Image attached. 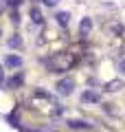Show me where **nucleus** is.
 I'll list each match as a JSON object with an SVG mask.
<instances>
[{
	"mask_svg": "<svg viewBox=\"0 0 125 132\" xmlns=\"http://www.w3.org/2000/svg\"><path fill=\"white\" fill-rule=\"evenodd\" d=\"M75 62H77V57H75L73 53L64 51V53H53L51 57L44 60V64H46V68L51 73H66V71H70L75 66Z\"/></svg>",
	"mask_w": 125,
	"mask_h": 132,
	"instance_id": "obj_1",
	"label": "nucleus"
},
{
	"mask_svg": "<svg viewBox=\"0 0 125 132\" xmlns=\"http://www.w3.org/2000/svg\"><path fill=\"white\" fill-rule=\"evenodd\" d=\"M57 95H61V97H68V95H73V88H75V81L70 79V77H66V79H59L57 81Z\"/></svg>",
	"mask_w": 125,
	"mask_h": 132,
	"instance_id": "obj_2",
	"label": "nucleus"
},
{
	"mask_svg": "<svg viewBox=\"0 0 125 132\" xmlns=\"http://www.w3.org/2000/svg\"><path fill=\"white\" fill-rule=\"evenodd\" d=\"M22 64H24L22 57L13 55V53H7V55H5V66H7V68H20Z\"/></svg>",
	"mask_w": 125,
	"mask_h": 132,
	"instance_id": "obj_3",
	"label": "nucleus"
},
{
	"mask_svg": "<svg viewBox=\"0 0 125 132\" xmlns=\"http://www.w3.org/2000/svg\"><path fill=\"white\" fill-rule=\"evenodd\" d=\"M81 101L83 104H97L99 101V93H94V90H83L81 93Z\"/></svg>",
	"mask_w": 125,
	"mask_h": 132,
	"instance_id": "obj_4",
	"label": "nucleus"
},
{
	"mask_svg": "<svg viewBox=\"0 0 125 132\" xmlns=\"http://www.w3.org/2000/svg\"><path fill=\"white\" fill-rule=\"evenodd\" d=\"M55 22L59 24V27H68L70 13H68V11H59V13H55Z\"/></svg>",
	"mask_w": 125,
	"mask_h": 132,
	"instance_id": "obj_5",
	"label": "nucleus"
},
{
	"mask_svg": "<svg viewBox=\"0 0 125 132\" xmlns=\"http://www.w3.org/2000/svg\"><path fill=\"white\" fill-rule=\"evenodd\" d=\"M31 20H33V24H44V15H42V11L37 7L31 9Z\"/></svg>",
	"mask_w": 125,
	"mask_h": 132,
	"instance_id": "obj_6",
	"label": "nucleus"
},
{
	"mask_svg": "<svg viewBox=\"0 0 125 132\" xmlns=\"http://www.w3.org/2000/svg\"><path fill=\"white\" fill-rule=\"evenodd\" d=\"M90 27H92V22H90V18H83V22H81V38H88V33H90Z\"/></svg>",
	"mask_w": 125,
	"mask_h": 132,
	"instance_id": "obj_7",
	"label": "nucleus"
},
{
	"mask_svg": "<svg viewBox=\"0 0 125 132\" xmlns=\"http://www.w3.org/2000/svg\"><path fill=\"white\" fill-rule=\"evenodd\" d=\"M68 126L70 128H77V130H88V123H86V121H68Z\"/></svg>",
	"mask_w": 125,
	"mask_h": 132,
	"instance_id": "obj_8",
	"label": "nucleus"
},
{
	"mask_svg": "<svg viewBox=\"0 0 125 132\" xmlns=\"http://www.w3.org/2000/svg\"><path fill=\"white\" fill-rule=\"evenodd\" d=\"M20 44H22V40H20V38H18V35H13V38H11V40H9V42H7V46H9V48H18V46H20Z\"/></svg>",
	"mask_w": 125,
	"mask_h": 132,
	"instance_id": "obj_9",
	"label": "nucleus"
},
{
	"mask_svg": "<svg viewBox=\"0 0 125 132\" xmlns=\"http://www.w3.org/2000/svg\"><path fill=\"white\" fill-rule=\"evenodd\" d=\"M61 0H42V5H46V7H55V5H59Z\"/></svg>",
	"mask_w": 125,
	"mask_h": 132,
	"instance_id": "obj_10",
	"label": "nucleus"
},
{
	"mask_svg": "<svg viewBox=\"0 0 125 132\" xmlns=\"http://www.w3.org/2000/svg\"><path fill=\"white\" fill-rule=\"evenodd\" d=\"M7 5H9V0H0V13L7 9Z\"/></svg>",
	"mask_w": 125,
	"mask_h": 132,
	"instance_id": "obj_11",
	"label": "nucleus"
},
{
	"mask_svg": "<svg viewBox=\"0 0 125 132\" xmlns=\"http://www.w3.org/2000/svg\"><path fill=\"white\" fill-rule=\"evenodd\" d=\"M5 81V71H2V66H0V84Z\"/></svg>",
	"mask_w": 125,
	"mask_h": 132,
	"instance_id": "obj_12",
	"label": "nucleus"
}]
</instances>
